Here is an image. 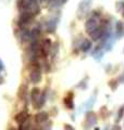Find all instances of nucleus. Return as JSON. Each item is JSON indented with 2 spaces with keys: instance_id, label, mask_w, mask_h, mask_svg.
Segmentation results:
<instances>
[{
  "instance_id": "5",
  "label": "nucleus",
  "mask_w": 124,
  "mask_h": 130,
  "mask_svg": "<svg viewBox=\"0 0 124 130\" xmlns=\"http://www.w3.org/2000/svg\"><path fill=\"white\" fill-rule=\"evenodd\" d=\"M14 119L19 125H22V124L25 123L26 120H28V114L26 112H20L19 114L15 115Z\"/></svg>"
},
{
  "instance_id": "4",
  "label": "nucleus",
  "mask_w": 124,
  "mask_h": 130,
  "mask_svg": "<svg viewBox=\"0 0 124 130\" xmlns=\"http://www.w3.org/2000/svg\"><path fill=\"white\" fill-rule=\"evenodd\" d=\"M97 123V118H96V115H95V113L93 112H89L87 113V115H86V118H85V123H84V126H85V129H90L95 126Z\"/></svg>"
},
{
  "instance_id": "16",
  "label": "nucleus",
  "mask_w": 124,
  "mask_h": 130,
  "mask_svg": "<svg viewBox=\"0 0 124 130\" xmlns=\"http://www.w3.org/2000/svg\"><path fill=\"white\" fill-rule=\"evenodd\" d=\"M1 70H3V64L1 62V60H0V71H1Z\"/></svg>"
},
{
  "instance_id": "10",
  "label": "nucleus",
  "mask_w": 124,
  "mask_h": 130,
  "mask_svg": "<svg viewBox=\"0 0 124 130\" xmlns=\"http://www.w3.org/2000/svg\"><path fill=\"white\" fill-rule=\"evenodd\" d=\"M117 34L119 37H122L124 35V23L121 21H119L117 24Z\"/></svg>"
},
{
  "instance_id": "1",
  "label": "nucleus",
  "mask_w": 124,
  "mask_h": 130,
  "mask_svg": "<svg viewBox=\"0 0 124 130\" xmlns=\"http://www.w3.org/2000/svg\"><path fill=\"white\" fill-rule=\"evenodd\" d=\"M18 9L21 13H27L36 16L39 13V7L36 0H18Z\"/></svg>"
},
{
  "instance_id": "7",
  "label": "nucleus",
  "mask_w": 124,
  "mask_h": 130,
  "mask_svg": "<svg viewBox=\"0 0 124 130\" xmlns=\"http://www.w3.org/2000/svg\"><path fill=\"white\" fill-rule=\"evenodd\" d=\"M64 104L69 109H73L74 108V103H73V93L70 92L69 94L64 98Z\"/></svg>"
},
{
  "instance_id": "17",
  "label": "nucleus",
  "mask_w": 124,
  "mask_h": 130,
  "mask_svg": "<svg viewBox=\"0 0 124 130\" xmlns=\"http://www.w3.org/2000/svg\"><path fill=\"white\" fill-rule=\"evenodd\" d=\"M3 83V78H2V77L1 76H0V85H1Z\"/></svg>"
},
{
  "instance_id": "2",
  "label": "nucleus",
  "mask_w": 124,
  "mask_h": 130,
  "mask_svg": "<svg viewBox=\"0 0 124 130\" xmlns=\"http://www.w3.org/2000/svg\"><path fill=\"white\" fill-rule=\"evenodd\" d=\"M30 79L33 84H38L41 80V72L40 65L37 61L31 62V72H30Z\"/></svg>"
},
{
  "instance_id": "15",
  "label": "nucleus",
  "mask_w": 124,
  "mask_h": 130,
  "mask_svg": "<svg viewBox=\"0 0 124 130\" xmlns=\"http://www.w3.org/2000/svg\"><path fill=\"white\" fill-rule=\"evenodd\" d=\"M64 130H75L71 125H69V124H67V125H64Z\"/></svg>"
},
{
  "instance_id": "13",
  "label": "nucleus",
  "mask_w": 124,
  "mask_h": 130,
  "mask_svg": "<svg viewBox=\"0 0 124 130\" xmlns=\"http://www.w3.org/2000/svg\"><path fill=\"white\" fill-rule=\"evenodd\" d=\"M124 117V105H122L121 107L119 108V112H118V116H117V119H115V123H119L120 120Z\"/></svg>"
},
{
  "instance_id": "6",
  "label": "nucleus",
  "mask_w": 124,
  "mask_h": 130,
  "mask_svg": "<svg viewBox=\"0 0 124 130\" xmlns=\"http://www.w3.org/2000/svg\"><path fill=\"white\" fill-rule=\"evenodd\" d=\"M48 119V114L46 112H40L35 116V121L37 124H43Z\"/></svg>"
},
{
  "instance_id": "12",
  "label": "nucleus",
  "mask_w": 124,
  "mask_h": 130,
  "mask_svg": "<svg viewBox=\"0 0 124 130\" xmlns=\"http://www.w3.org/2000/svg\"><path fill=\"white\" fill-rule=\"evenodd\" d=\"M26 92H27V86L26 85H22V86L20 87V90H19V96L21 99H25Z\"/></svg>"
},
{
  "instance_id": "3",
  "label": "nucleus",
  "mask_w": 124,
  "mask_h": 130,
  "mask_svg": "<svg viewBox=\"0 0 124 130\" xmlns=\"http://www.w3.org/2000/svg\"><path fill=\"white\" fill-rule=\"evenodd\" d=\"M85 27H86V31H87L89 35L97 29V28L99 27V23H98V20L96 18V15L87 20V22L85 23Z\"/></svg>"
},
{
  "instance_id": "9",
  "label": "nucleus",
  "mask_w": 124,
  "mask_h": 130,
  "mask_svg": "<svg viewBox=\"0 0 124 130\" xmlns=\"http://www.w3.org/2000/svg\"><path fill=\"white\" fill-rule=\"evenodd\" d=\"M40 90L38 88H34L33 90L31 91V100H32V102H33V104H34L36 101H37V99L40 96Z\"/></svg>"
},
{
  "instance_id": "14",
  "label": "nucleus",
  "mask_w": 124,
  "mask_h": 130,
  "mask_svg": "<svg viewBox=\"0 0 124 130\" xmlns=\"http://www.w3.org/2000/svg\"><path fill=\"white\" fill-rule=\"evenodd\" d=\"M19 130H31V123H30V119L26 120L24 124L20 125Z\"/></svg>"
},
{
  "instance_id": "8",
  "label": "nucleus",
  "mask_w": 124,
  "mask_h": 130,
  "mask_svg": "<svg viewBox=\"0 0 124 130\" xmlns=\"http://www.w3.org/2000/svg\"><path fill=\"white\" fill-rule=\"evenodd\" d=\"M45 102H46V95H45V93H41L40 94V96L37 99V101L34 103V106H35V108H37V109H39V108H41L44 106V104H45Z\"/></svg>"
},
{
  "instance_id": "11",
  "label": "nucleus",
  "mask_w": 124,
  "mask_h": 130,
  "mask_svg": "<svg viewBox=\"0 0 124 130\" xmlns=\"http://www.w3.org/2000/svg\"><path fill=\"white\" fill-rule=\"evenodd\" d=\"M90 48H92V43H90V41L87 39H84V41H83L82 46H81V50L84 51V52H87Z\"/></svg>"
}]
</instances>
